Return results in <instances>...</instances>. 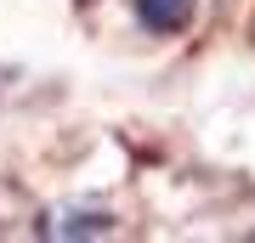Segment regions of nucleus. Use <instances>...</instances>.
Wrapping results in <instances>:
<instances>
[{
	"label": "nucleus",
	"mask_w": 255,
	"mask_h": 243,
	"mask_svg": "<svg viewBox=\"0 0 255 243\" xmlns=\"http://www.w3.org/2000/svg\"><path fill=\"white\" fill-rule=\"evenodd\" d=\"M130 11H136V23H142L153 40H176V34L193 28L199 0H130Z\"/></svg>",
	"instance_id": "obj_1"
}]
</instances>
